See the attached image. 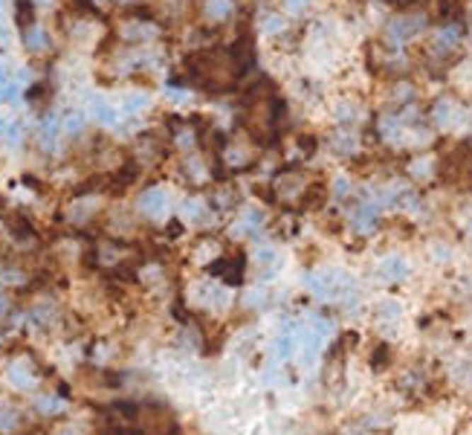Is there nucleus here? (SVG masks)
Masks as SVG:
<instances>
[{
    "mask_svg": "<svg viewBox=\"0 0 472 435\" xmlns=\"http://www.w3.org/2000/svg\"><path fill=\"white\" fill-rule=\"evenodd\" d=\"M15 18H18V23L23 26V29H29V26H33L35 23V6L33 4H29V0H18V4H15Z\"/></svg>",
    "mask_w": 472,
    "mask_h": 435,
    "instance_id": "1",
    "label": "nucleus"
},
{
    "mask_svg": "<svg viewBox=\"0 0 472 435\" xmlns=\"http://www.w3.org/2000/svg\"><path fill=\"white\" fill-rule=\"evenodd\" d=\"M41 137H44L47 145H52L55 137H58V122H55L52 113H44V119H41Z\"/></svg>",
    "mask_w": 472,
    "mask_h": 435,
    "instance_id": "2",
    "label": "nucleus"
},
{
    "mask_svg": "<svg viewBox=\"0 0 472 435\" xmlns=\"http://www.w3.org/2000/svg\"><path fill=\"white\" fill-rule=\"evenodd\" d=\"M61 128H64L67 134H79V131L84 128V119L70 111V113H64V119H61Z\"/></svg>",
    "mask_w": 472,
    "mask_h": 435,
    "instance_id": "3",
    "label": "nucleus"
},
{
    "mask_svg": "<svg viewBox=\"0 0 472 435\" xmlns=\"http://www.w3.org/2000/svg\"><path fill=\"white\" fill-rule=\"evenodd\" d=\"M93 113H96L102 122H113V119H116V113H113L108 105H102V102H96V108H93Z\"/></svg>",
    "mask_w": 472,
    "mask_h": 435,
    "instance_id": "4",
    "label": "nucleus"
},
{
    "mask_svg": "<svg viewBox=\"0 0 472 435\" xmlns=\"http://www.w3.org/2000/svg\"><path fill=\"white\" fill-rule=\"evenodd\" d=\"M6 81H9V73H6V67H0V90H4Z\"/></svg>",
    "mask_w": 472,
    "mask_h": 435,
    "instance_id": "5",
    "label": "nucleus"
},
{
    "mask_svg": "<svg viewBox=\"0 0 472 435\" xmlns=\"http://www.w3.org/2000/svg\"><path fill=\"white\" fill-rule=\"evenodd\" d=\"M6 41V33H4V29H0V44H4Z\"/></svg>",
    "mask_w": 472,
    "mask_h": 435,
    "instance_id": "6",
    "label": "nucleus"
},
{
    "mask_svg": "<svg viewBox=\"0 0 472 435\" xmlns=\"http://www.w3.org/2000/svg\"><path fill=\"white\" fill-rule=\"evenodd\" d=\"M6 131V125H4V119H0V134H4Z\"/></svg>",
    "mask_w": 472,
    "mask_h": 435,
    "instance_id": "7",
    "label": "nucleus"
},
{
    "mask_svg": "<svg viewBox=\"0 0 472 435\" xmlns=\"http://www.w3.org/2000/svg\"><path fill=\"white\" fill-rule=\"evenodd\" d=\"M4 305H6V302H4V293H0V310H4Z\"/></svg>",
    "mask_w": 472,
    "mask_h": 435,
    "instance_id": "8",
    "label": "nucleus"
}]
</instances>
